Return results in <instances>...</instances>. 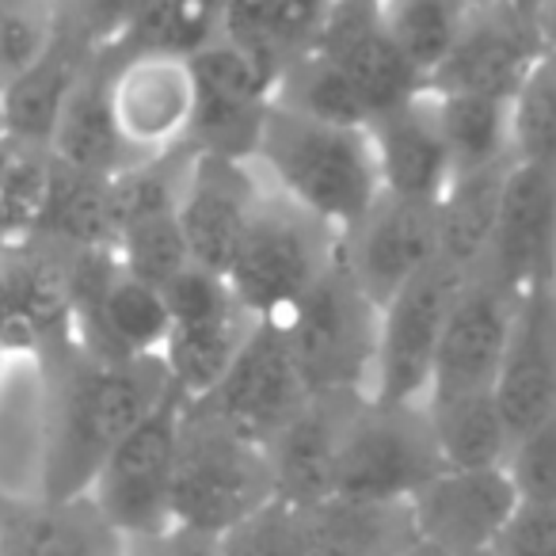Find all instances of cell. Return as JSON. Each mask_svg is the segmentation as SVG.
I'll list each match as a JSON object with an SVG mask.
<instances>
[{
	"mask_svg": "<svg viewBox=\"0 0 556 556\" xmlns=\"http://www.w3.org/2000/svg\"><path fill=\"white\" fill-rule=\"evenodd\" d=\"M42 366V469L39 495H88L111 450L172 393L161 355L92 358L70 343L39 358Z\"/></svg>",
	"mask_w": 556,
	"mask_h": 556,
	"instance_id": "obj_1",
	"label": "cell"
},
{
	"mask_svg": "<svg viewBox=\"0 0 556 556\" xmlns=\"http://www.w3.org/2000/svg\"><path fill=\"white\" fill-rule=\"evenodd\" d=\"M252 164L294 206L348 232L378 202L381 179L370 130L309 118L270 100Z\"/></svg>",
	"mask_w": 556,
	"mask_h": 556,
	"instance_id": "obj_2",
	"label": "cell"
},
{
	"mask_svg": "<svg viewBox=\"0 0 556 556\" xmlns=\"http://www.w3.org/2000/svg\"><path fill=\"white\" fill-rule=\"evenodd\" d=\"M267 503H275L267 446L184 401L172 477V526L222 538Z\"/></svg>",
	"mask_w": 556,
	"mask_h": 556,
	"instance_id": "obj_3",
	"label": "cell"
},
{
	"mask_svg": "<svg viewBox=\"0 0 556 556\" xmlns=\"http://www.w3.org/2000/svg\"><path fill=\"white\" fill-rule=\"evenodd\" d=\"M336 252L340 232L305 214L263 179L260 202L232 252L225 282L255 320H282L332 267Z\"/></svg>",
	"mask_w": 556,
	"mask_h": 556,
	"instance_id": "obj_4",
	"label": "cell"
},
{
	"mask_svg": "<svg viewBox=\"0 0 556 556\" xmlns=\"http://www.w3.org/2000/svg\"><path fill=\"white\" fill-rule=\"evenodd\" d=\"M378 317L381 309L366 298V290L336 252L332 267L313 282L309 294L278 320L287 328L290 351H294L309 396H370L374 358H378Z\"/></svg>",
	"mask_w": 556,
	"mask_h": 556,
	"instance_id": "obj_5",
	"label": "cell"
},
{
	"mask_svg": "<svg viewBox=\"0 0 556 556\" xmlns=\"http://www.w3.org/2000/svg\"><path fill=\"white\" fill-rule=\"evenodd\" d=\"M446 469L427 404H389L363 396L343 431L336 492L348 500L408 503Z\"/></svg>",
	"mask_w": 556,
	"mask_h": 556,
	"instance_id": "obj_6",
	"label": "cell"
},
{
	"mask_svg": "<svg viewBox=\"0 0 556 556\" xmlns=\"http://www.w3.org/2000/svg\"><path fill=\"white\" fill-rule=\"evenodd\" d=\"M184 396L172 389L100 465L88 500L123 541L156 538L172 526V477Z\"/></svg>",
	"mask_w": 556,
	"mask_h": 556,
	"instance_id": "obj_7",
	"label": "cell"
},
{
	"mask_svg": "<svg viewBox=\"0 0 556 556\" xmlns=\"http://www.w3.org/2000/svg\"><path fill=\"white\" fill-rule=\"evenodd\" d=\"M465 270L434 255L419 275H412L378 317V358H374L370 396L389 404H427L434 355L450 305L462 290Z\"/></svg>",
	"mask_w": 556,
	"mask_h": 556,
	"instance_id": "obj_8",
	"label": "cell"
},
{
	"mask_svg": "<svg viewBox=\"0 0 556 556\" xmlns=\"http://www.w3.org/2000/svg\"><path fill=\"white\" fill-rule=\"evenodd\" d=\"M305 401H309V389L294 363L287 328L278 320H260L222 381L191 404H199L244 439L267 446L305 408Z\"/></svg>",
	"mask_w": 556,
	"mask_h": 556,
	"instance_id": "obj_9",
	"label": "cell"
},
{
	"mask_svg": "<svg viewBox=\"0 0 556 556\" xmlns=\"http://www.w3.org/2000/svg\"><path fill=\"white\" fill-rule=\"evenodd\" d=\"M187 62H191L194 77V115L187 146L194 153L252 161L263 118L270 111L275 80L222 35L194 50Z\"/></svg>",
	"mask_w": 556,
	"mask_h": 556,
	"instance_id": "obj_10",
	"label": "cell"
},
{
	"mask_svg": "<svg viewBox=\"0 0 556 556\" xmlns=\"http://www.w3.org/2000/svg\"><path fill=\"white\" fill-rule=\"evenodd\" d=\"M515 290L503 278H495L484 263H477L462 278V290H457L446 328H442L427 401L488 393L495 386L510 320H515Z\"/></svg>",
	"mask_w": 556,
	"mask_h": 556,
	"instance_id": "obj_11",
	"label": "cell"
},
{
	"mask_svg": "<svg viewBox=\"0 0 556 556\" xmlns=\"http://www.w3.org/2000/svg\"><path fill=\"white\" fill-rule=\"evenodd\" d=\"M111 58V111L134 161L187 146L194 115L191 62L179 54H103Z\"/></svg>",
	"mask_w": 556,
	"mask_h": 556,
	"instance_id": "obj_12",
	"label": "cell"
},
{
	"mask_svg": "<svg viewBox=\"0 0 556 556\" xmlns=\"http://www.w3.org/2000/svg\"><path fill=\"white\" fill-rule=\"evenodd\" d=\"M439 255V202L378 194L370 210L340 232V260L374 305H386L412 275Z\"/></svg>",
	"mask_w": 556,
	"mask_h": 556,
	"instance_id": "obj_13",
	"label": "cell"
},
{
	"mask_svg": "<svg viewBox=\"0 0 556 556\" xmlns=\"http://www.w3.org/2000/svg\"><path fill=\"white\" fill-rule=\"evenodd\" d=\"M507 469H442L408 500L412 530L450 556H480L495 545L518 507Z\"/></svg>",
	"mask_w": 556,
	"mask_h": 556,
	"instance_id": "obj_14",
	"label": "cell"
},
{
	"mask_svg": "<svg viewBox=\"0 0 556 556\" xmlns=\"http://www.w3.org/2000/svg\"><path fill=\"white\" fill-rule=\"evenodd\" d=\"M313 50L325 54L351 80V88L370 108V118L389 108H401L427 88L416 65L401 54V47L389 35L381 20V0H332L313 39Z\"/></svg>",
	"mask_w": 556,
	"mask_h": 556,
	"instance_id": "obj_15",
	"label": "cell"
},
{
	"mask_svg": "<svg viewBox=\"0 0 556 556\" xmlns=\"http://www.w3.org/2000/svg\"><path fill=\"white\" fill-rule=\"evenodd\" d=\"M538 54L541 42L530 20L510 0H495V4L469 12L454 50L427 77V92H469L510 100L530 73V65L538 62Z\"/></svg>",
	"mask_w": 556,
	"mask_h": 556,
	"instance_id": "obj_16",
	"label": "cell"
},
{
	"mask_svg": "<svg viewBox=\"0 0 556 556\" xmlns=\"http://www.w3.org/2000/svg\"><path fill=\"white\" fill-rule=\"evenodd\" d=\"M260 172L252 161H229L191 149V168L179 194V229L194 267L225 275L260 202Z\"/></svg>",
	"mask_w": 556,
	"mask_h": 556,
	"instance_id": "obj_17",
	"label": "cell"
},
{
	"mask_svg": "<svg viewBox=\"0 0 556 556\" xmlns=\"http://www.w3.org/2000/svg\"><path fill=\"white\" fill-rule=\"evenodd\" d=\"M484 263L515 294L556 282V168L515 161Z\"/></svg>",
	"mask_w": 556,
	"mask_h": 556,
	"instance_id": "obj_18",
	"label": "cell"
},
{
	"mask_svg": "<svg viewBox=\"0 0 556 556\" xmlns=\"http://www.w3.org/2000/svg\"><path fill=\"white\" fill-rule=\"evenodd\" d=\"M492 393L510 439L556 412V282L518 294Z\"/></svg>",
	"mask_w": 556,
	"mask_h": 556,
	"instance_id": "obj_19",
	"label": "cell"
},
{
	"mask_svg": "<svg viewBox=\"0 0 556 556\" xmlns=\"http://www.w3.org/2000/svg\"><path fill=\"white\" fill-rule=\"evenodd\" d=\"M363 393H320L267 442V462L275 472V500L290 507H313L336 492L343 431L355 416Z\"/></svg>",
	"mask_w": 556,
	"mask_h": 556,
	"instance_id": "obj_20",
	"label": "cell"
},
{
	"mask_svg": "<svg viewBox=\"0 0 556 556\" xmlns=\"http://www.w3.org/2000/svg\"><path fill=\"white\" fill-rule=\"evenodd\" d=\"M0 556H126L88 495L47 500L0 488Z\"/></svg>",
	"mask_w": 556,
	"mask_h": 556,
	"instance_id": "obj_21",
	"label": "cell"
},
{
	"mask_svg": "<svg viewBox=\"0 0 556 556\" xmlns=\"http://www.w3.org/2000/svg\"><path fill=\"white\" fill-rule=\"evenodd\" d=\"M366 130H370L381 191L416 202H439L446 194L454 172H450L439 115L427 88L401 108L381 111Z\"/></svg>",
	"mask_w": 556,
	"mask_h": 556,
	"instance_id": "obj_22",
	"label": "cell"
},
{
	"mask_svg": "<svg viewBox=\"0 0 556 556\" xmlns=\"http://www.w3.org/2000/svg\"><path fill=\"white\" fill-rule=\"evenodd\" d=\"M88 65H92V54H88L77 39L58 31L54 47H50L31 70L12 77L9 85H0V100H4V138L24 149H50L58 118H62L65 103H70L73 88L85 77Z\"/></svg>",
	"mask_w": 556,
	"mask_h": 556,
	"instance_id": "obj_23",
	"label": "cell"
},
{
	"mask_svg": "<svg viewBox=\"0 0 556 556\" xmlns=\"http://www.w3.org/2000/svg\"><path fill=\"white\" fill-rule=\"evenodd\" d=\"M50 156L65 168L103 179L138 164L118 134L115 111H111V58H92L85 77L77 80L62 118H58L54 138H50Z\"/></svg>",
	"mask_w": 556,
	"mask_h": 556,
	"instance_id": "obj_24",
	"label": "cell"
},
{
	"mask_svg": "<svg viewBox=\"0 0 556 556\" xmlns=\"http://www.w3.org/2000/svg\"><path fill=\"white\" fill-rule=\"evenodd\" d=\"M332 0H225L222 39L240 47L270 80L313 47Z\"/></svg>",
	"mask_w": 556,
	"mask_h": 556,
	"instance_id": "obj_25",
	"label": "cell"
},
{
	"mask_svg": "<svg viewBox=\"0 0 556 556\" xmlns=\"http://www.w3.org/2000/svg\"><path fill=\"white\" fill-rule=\"evenodd\" d=\"M260 320L240 302H229L225 309L206 313L194 320H176L164 340L161 363L168 370V381L184 401H199L222 381V374L232 366L248 336Z\"/></svg>",
	"mask_w": 556,
	"mask_h": 556,
	"instance_id": "obj_26",
	"label": "cell"
},
{
	"mask_svg": "<svg viewBox=\"0 0 556 556\" xmlns=\"http://www.w3.org/2000/svg\"><path fill=\"white\" fill-rule=\"evenodd\" d=\"M302 530L309 556H381L416 538L408 503H374L328 495L302 507Z\"/></svg>",
	"mask_w": 556,
	"mask_h": 556,
	"instance_id": "obj_27",
	"label": "cell"
},
{
	"mask_svg": "<svg viewBox=\"0 0 556 556\" xmlns=\"http://www.w3.org/2000/svg\"><path fill=\"white\" fill-rule=\"evenodd\" d=\"M515 161L454 176L439 199V260L469 275L492 244L507 172Z\"/></svg>",
	"mask_w": 556,
	"mask_h": 556,
	"instance_id": "obj_28",
	"label": "cell"
},
{
	"mask_svg": "<svg viewBox=\"0 0 556 556\" xmlns=\"http://www.w3.org/2000/svg\"><path fill=\"white\" fill-rule=\"evenodd\" d=\"M427 416L446 469H500L507 462L515 439L492 389L427 401Z\"/></svg>",
	"mask_w": 556,
	"mask_h": 556,
	"instance_id": "obj_29",
	"label": "cell"
},
{
	"mask_svg": "<svg viewBox=\"0 0 556 556\" xmlns=\"http://www.w3.org/2000/svg\"><path fill=\"white\" fill-rule=\"evenodd\" d=\"M35 244L58 248V252H100V248H115L108 179L65 168V164L54 161V184H50V202Z\"/></svg>",
	"mask_w": 556,
	"mask_h": 556,
	"instance_id": "obj_30",
	"label": "cell"
},
{
	"mask_svg": "<svg viewBox=\"0 0 556 556\" xmlns=\"http://www.w3.org/2000/svg\"><path fill=\"white\" fill-rule=\"evenodd\" d=\"M431 100L454 176L515 161V153H510V100L469 92H431Z\"/></svg>",
	"mask_w": 556,
	"mask_h": 556,
	"instance_id": "obj_31",
	"label": "cell"
},
{
	"mask_svg": "<svg viewBox=\"0 0 556 556\" xmlns=\"http://www.w3.org/2000/svg\"><path fill=\"white\" fill-rule=\"evenodd\" d=\"M270 100L290 111H302V115H309V118H325V123L370 126V108L363 103V96H358L355 88H351V80L313 47L305 50V54H298L287 70L278 73Z\"/></svg>",
	"mask_w": 556,
	"mask_h": 556,
	"instance_id": "obj_32",
	"label": "cell"
},
{
	"mask_svg": "<svg viewBox=\"0 0 556 556\" xmlns=\"http://www.w3.org/2000/svg\"><path fill=\"white\" fill-rule=\"evenodd\" d=\"M50 184H54L50 149H24L9 141V156L0 168V252H16L39 240Z\"/></svg>",
	"mask_w": 556,
	"mask_h": 556,
	"instance_id": "obj_33",
	"label": "cell"
},
{
	"mask_svg": "<svg viewBox=\"0 0 556 556\" xmlns=\"http://www.w3.org/2000/svg\"><path fill=\"white\" fill-rule=\"evenodd\" d=\"M222 12L225 0H146V9L115 54L191 58L222 31Z\"/></svg>",
	"mask_w": 556,
	"mask_h": 556,
	"instance_id": "obj_34",
	"label": "cell"
},
{
	"mask_svg": "<svg viewBox=\"0 0 556 556\" xmlns=\"http://www.w3.org/2000/svg\"><path fill=\"white\" fill-rule=\"evenodd\" d=\"M469 12L472 9L462 0H381V20L389 35L401 47V54L416 65L424 85L442 65V58L454 50Z\"/></svg>",
	"mask_w": 556,
	"mask_h": 556,
	"instance_id": "obj_35",
	"label": "cell"
},
{
	"mask_svg": "<svg viewBox=\"0 0 556 556\" xmlns=\"http://www.w3.org/2000/svg\"><path fill=\"white\" fill-rule=\"evenodd\" d=\"M510 153L522 164L556 168V54L545 50L510 96Z\"/></svg>",
	"mask_w": 556,
	"mask_h": 556,
	"instance_id": "obj_36",
	"label": "cell"
},
{
	"mask_svg": "<svg viewBox=\"0 0 556 556\" xmlns=\"http://www.w3.org/2000/svg\"><path fill=\"white\" fill-rule=\"evenodd\" d=\"M115 260L126 275L141 278L149 287H156V290L168 287L179 270L191 267V252H187L176 210H172V214L141 217V222L118 229Z\"/></svg>",
	"mask_w": 556,
	"mask_h": 556,
	"instance_id": "obj_37",
	"label": "cell"
},
{
	"mask_svg": "<svg viewBox=\"0 0 556 556\" xmlns=\"http://www.w3.org/2000/svg\"><path fill=\"white\" fill-rule=\"evenodd\" d=\"M58 39L54 0H0V85L31 70Z\"/></svg>",
	"mask_w": 556,
	"mask_h": 556,
	"instance_id": "obj_38",
	"label": "cell"
},
{
	"mask_svg": "<svg viewBox=\"0 0 556 556\" xmlns=\"http://www.w3.org/2000/svg\"><path fill=\"white\" fill-rule=\"evenodd\" d=\"M58 31L77 39L92 58L115 54L118 42L141 16L146 0H54Z\"/></svg>",
	"mask_w": 556,
	"mask_h": 556,
	"instance_id": "obj_39",
	"label": "cell"
},
{
	"mask_svg": "<svg viewBox=\"0 0 556 556\" xmlns=\"http://www.w3.org/2000/svg\"><path fill=\"white\" fill-rule=\"evenodd\" d=\"M503 469L522 503L556 507V412L510 442Z\"/></svg>",
	"mask_w": 556,
	"mask_h": 556,
	"instance_id": "obj_40",
	"label": "cell"
},
{
	"mask_svg": "<svg viewBox=\"0 0 556 556\" xmlns=\"http://www.w3.org/2000/svg\"><path fill=\"white\" fill-rule=\"evenodd\" d=\"M222 556H309L298 507L275 500L255 510L252 518L222 533Z\"/></svg>",
	"mask_w": 556,
	"mask_h": 556,
	"instance_id": "obj_41",
	"label": "cell"
},
{
	"mask_svg": "<svg viewBox=\"0 0 556 556\" xmlns=\"http://www.w3.org/2000/svg\"><path fill=\"white\" fill-rule=\"evenodd\" d=\"M492 556H556V507L518 503L515 515L500 530Z\"/></svg>",
	"mask_w": 556,
	"mask_h": 556,
	"instance_id": "obj_42",
	"label": "cell"
},
{
	"mask_svg": "<svg viewBox=\"0 0 556 556\" xmlns=\"http://www.w3.org/2000/svg\"><path fill=\"white\" fill-rule=\"evenodd\" d=\"M126 556H222V538L187 530V526H168L156 538L126 541Z\"/></svg>",
	"mask_w": 556,
	"mask_h": 556,
	"instance_id": "obj_43",
	"label": "cell"
},
{
	"mask_svg": "<svg viewBox=\"0 0 556 556\" xmlns=\"http://www.w3.org/2000/svg\"><path fill=\"white\" fill-rule=\"evenodd\" d=\"M533 31L545 54H556V0H538L533 4Z\"/></svg>",
	"mask_w": 556,
	"mask_h": 556,
	"instance_id": "obj_44",
	"label": "cell"
},
{
	"mask_svg": "<svg viewBox=\"0 0 556 556\" xmlns=\"http://www.w3.org/2000/svg\"><path fill=\"white\" fill-rule=\"evenodd\" d=\"M381 556H450V553H442V548L427 545L424 538H408V541H404V545L389 548V553H381Z\"/></svg>",
	"mask_w": 556,
	"mask_h": 556,
	"instance_id": "obj_45",
	"label": "cell"
},
{
	"mask_svg": "<svg viewBox=\"0 0 556 556\" xmlns=\"http://www.w3.org/2000/svg\"><path fill=\"white\" fill-rule=\"evenodd\" d=\"M510 4H515V9L522 12L526 20H530L533 16V4H538V0H510ZM530 24H533V20H530Z\"/></svg>",
	"mask_w": 556,
	"mask_h": 556,
	"instance_id": "obj_46",
	"label": "cell"
},
{
	"mask_svg": "<svg viewBox=\"0 0 556 556\" xmlns=\"http://www.w3.org/2000/svg\"><path fill=\"white\" fill-rule=\"evenodd\" d=\"M462 4H469V9H484V4H495V0H462Z\"/></svg>",
	"mask_w": 556,
	"mask_h": 556,
	"instance_id": "obj_47",
	"label": "cell"
},
{
	"mask_svg": "<svg viewBox=\"0 0 556 556\" xmlns=\"http://www.w3.org/2000/svg\"><path fill=\"white\" fill-rule=\"evenodd\" d=\"M0 141H9L4 138V100H0Z\"/></svg>",
	"mask_w": 556,
	"mask_h": 556,
	"instance_id": "obj_48",
	"label": "cell"
},
{
	"mask_svg": "<svg viewBox=\"0 0 556 556\" xmlns=\"http://www.w3.org/2000/svg\"><path fill=\"white\" fill-rule=\"evenodd\" d=\"M4 156H9V141H0V168H4Z\"/></svg>",
	"mask_w": 556,
	"mask_h": 556,
	"instance_id": "obj_49",
	"label": "cell"
},
{
	"mask_svg": "<svg viewBox=\"0 0 556 556\" xmlns=\"http://www.w3.org/2000/svg\"><path fill=\"white\" fill-rule=\"evenodd\" d=\"M0 363H4V343H0Z\"/></svg>",
	"mask_w": 556,
	"mask_h": 556,
	"instance_id": "obj_50",
	"label": "cell"
},
{
	"mask_svg": "<svg viewBox=\"0 0 556 556\" xmlns=\"http://www.w3.org/2000/svg\"><path fill=\"white\" fill-rule=\"evenodd\" d=\"M480 556H492V553H480Z\"/></svg>",
	"mask_w": 556,
	"mask_h": 556,
	"instance_id": "obj_51",
	"label": "cell"
}]
</instances>
